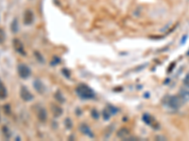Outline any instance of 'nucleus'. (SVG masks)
Listing matches in <instances>:
<instances>
[{
    "mask_svg": "<svg viewBox=\"0 0 189 141\" xmlns=\"http://www.w3.org/2000/svg\"><path fill=\"white\" fill-rule=\"evenodd\" d=\"M38 118L42 122H45L46 121V118H47V115H46V111L45 108H40L39 109V112H38Z\"/></svg>",
    "mask_w": 189,
    "mask_h": 141,
    "instance_id": "0eeeda50",
    "label": "nucleus"
},
{
    "mask_svg": "<svg viewBox=\"0 0 189 141\" xmlns=\"http://www.w3.org/2000/svg\"><path fill=\"white\" fill-rule=\"evenodd\" d=\"M20 96L26 102H29V101H30V100H32V99H33V95L30 92V90L27 89L26 87L21 88V89H20Z\"/></svg>",
    "mask_w": 189,
    "mask_h": 141,
    "instance_id": "39448f33",
    "label": "nucleus"
},
{
    "mask_svg": "<svg viewBox=\"0 0 189 141\" xmlns=\"http://www.w3.org/2000/svg\"><path fill=\"white\" fill-rule=\"evenodd\" d=\"M33 85H34V88H35V89H36L38 92H43L44 91V88H43V84H42L39 80H36L34 83H33Z\"/></svg>",
    "mask_w": 189,
    "mask_h": 141,
    "instance_id": "f8f14e48",
    "label": "nucleus"
},
{
    "mask_svg": "<svg viewBox=\"0 0 189 141\" xmlns=\"http://www.w3.org/2000/svg\"><path fill=\"white\" fill-rule=\"evenodd\" d=\"M102 117L104 118V119H109L110 118H111V112L108 110V109H104L103 111H102Z\"/></svg>",
    "mask_w": 189,
    "mask_h": 141,
    "instance_id": "ddd939ff",
    "label": "nucleus"
},
{
    "mask_svg": "<svg viewBox=\"0 0 189 141\" xmlns=\"http://www.w3.org/2000/svg\"><path fill=\"white\" fill-rule=\"evenodd\" d=\"M17 70H18V74L21 78H27V77H30V75L31 74L30 69L25 64H20L18 66Z\"/></svg>",
    "mask_w": 189,
    "mask_h": 141,
    "instance_id": "f03ea898",
    "label": "nucleus"
},
{
    "mask_svg": "<svg viewBox=\"0 0 189 141\" xmlns=\"http://www.w3.org/2000/svg\"><path fill=\"white\" fill-rule=\"evenodd\" d=\"M6 36H5V31L0 27V44H2L3 42L5 41Z\"/></svg>",
    "mask_w": 189,
    "mask_h": 141,
    "instance_id": "2eb2a0df",
    "label": "nucleus"
},
{
    "mask_svg": "<svg viewBox=\"0 0 189 141\" xmlns=\"http://www.w3.org/2000/svg\"><path fill=\"white\" fill-rule=\"evenodd\" d=\"M143 119H144V122H145L146 124H149V125H150V126H153L152 124H153V122H154V118H151L149 114H145V115L143 116Z\"/></svg>",
    "mask_w": 189,
    "mask_h": 141,
    "instance_id": "9b49d317",
    "label": "nucleus"
},
{
    "mask_svg": "<svg viewBox=\"0 0 189 141\" xmlns=\"http://www.w3.org/2000/svg\"><path fill=\"white\" fill-rule=\"evenodd\" d=\"M2 131H3V135H5V136H6L7 138H10V136H11V132H10V130L8 129V127H7V126H4L3 128H2Z\"/></svg>",
    "mask_w": 189,
    "mask_h": 141,
    "instance_id": "4468645a",
    "label": "nucleus"
},
{
    "mask_svg": "<svg viewBox=\"0 0 189 141\" xmlns=\"http://www.w3.org/2000/svg\"><path fill=\"white\" fill-rule=\"evenodd\" d=\"M7 97V89L5 85L2 83V81L0 80V99L1 100H4V99Z\"/></svg>",
    "mask_w": 189,
    "mask_h": 141,
    "instance_id": "6e6552de",
    "label": "nucleus"
},
{
    "mask_svg": "<svg viewBox=\"0 0 189 141\" xmlns=\"http://www.w3.org/2000/svg\"><path fill=\"white\" fill-rule=\"evenodd\" d=\"M109 109H111V110H109L111 112V114H112V113H113V114H115V113L117 112V109L115 107H114V106H112V105H111V106H109Z\"/></svg>",
    "mask_w": 189,
    "mask_h": 141,
    "instance_id": "f3484780",
    "label": "nucleus"
},
{
    "mask_svg": "<svg viewBox=\"0 0 189 141\" xmlns=\"http://www.w3.org/2000/svg\"><path fill=\"white\" fill-rule=\"evenodd\" d=\"M77 93L83 99H92L95 97V92L86 85H80L77 88Z\"/></svg>",
    "mask_w": 189,
    "mask_h": 141,
    "instance_id": "f257e3e1",
    "label": "nucleus"
},
{
    "mask_svg": "<svg viewBox=\"0 0 189 141\" xmlns=\"http://www.w3.org/2000/svg\"><path fill=\"white\" fill-rule=\"evenodd\" d=\"M180 95H181V99L183 101H184V102L189 101V90H187V89H183V90L181 91Z\"/></svg>",
    "mask_w": 189,
    "mask_h": 141,
    "instance_id": "9d476101",
    "label": "nucleus"
},
{
    "mask_svg": "<svg viewBox=\"0 0 189 141\" xmlns=\"http://www.w3.org/2000/svg\"><path fill=\"white\" fill-rule=\"evenodd\" d=\"M33 20H34L33 12L30 10H26L25 15H24V23H25V25H30L33 22Z\"/></svg>",
    "mask_w": 189,
    "mask_h": 141,
    "instance_id": "423d86ee",
    "label": "nucleus"
},
{
    "mask_svg": "<svg viewBox=\"0 0 189 141\" xmlns=\"http://www.w3.org/2000/svg\"><path fill=\"white\" fill-rule=\"evenodd\" d=\"M80 131L84 134V135L86 136H93L94 135L92 134V131H91V129L89 128V127L86 125V124H82L80 126Z\"/></svg>",
    "mask_w": 189,
    "mask_h": 141,
    "instance_id": "1a4fd4ad",
    "label": "nucleus"
},
{
    "mask_svg": "<svg viewBox=\"0 0 189 141\" xmlns=\"http://www.w3.org/2000/svg\"><path fill=\"white\" fill-rule=\"evenodd\" d=\"M92 114H93V116L95 117V115H96V118H99V115H97V112L95 110V111H93V113H92Z\"/></svg>",
    "mask_w": 189,
    "mask_h": 141,
    "instance_id": "a211bd4d",
    "label": "nucleus"
},
{
    "mask_svg": "<svg viewBox=\"0 0 189 141\" xmlns=\"http://www.w3.org/2000/svg\"><path fill=\"white\" fill-rule=\"evenodd\" d=\"M12 44H13V48H14V50L21 54V55H23L25 56L26 55V51H25V49H24V46H23V44L21 42V40L19 39H13L12 40Z\"/></svg>",
    "mask_w": 189,
    "mask_h": 141,
    "instance_id": "20e7f679",
    "label": "nucleus"
},
{
    "mask_svg": "<svg viewBox=\"0 0 189 141\" xmlns=\"http://www.w3.org/2000/svg\"><path fill=\"white\" fill-rule=\"evenodd\" d=\"M11 31L12 32H17V30H18V25H17V21L16 20L13 21V23L11 24Z\"/></svg>",
    "mask_w": 189,
    "mask_h": 141,
    "instance_id": "dca6fc26",
    "label": "nucleus"
},
{
    "mask_svg": "<svg viewBox=\"0 0 189 141\" xmlns=\"http://www.w3.org/2000/svg\"><path fill=\"white\" fill-rule=\"evenodd\" d=\"M181 104H183V100L181 99V97H178V96H172L169 100V106L173 109L180 108Z\"/></svg>",
    "mask_w": 189,
    "mask_h": 141,
    "instance_id": "7ed1b4c3",
    "label": "nucleus"
}]
</instances>
